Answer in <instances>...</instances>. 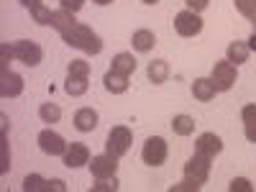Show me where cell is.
Instances as JSON below:
<instances>
[{
  "label": "cell",
  "instance_id": "36",
  "mask_svg": "<svg viewBox=\"0 0 256 192\" xmlns=\"http://www.w3.org/2000/svg\"><path fill=\"white\" fill-rule=\"evenodd\" d=\"M92 3H98V6H110L113 0H92Z\"/></svg>",
  "mask_w": 256,
  "mask_h": 192
},
{
  "label": "cell",
  "instance_id": "27",
  "mask_svg": "<svg viewBox=\"0 0 256 192\" xmlns=\"http://www.w3.org/2000/svg\"><path fill=\"white\" fill-rule=\"evenodd\" d=\"M233 3H236V10L254 24L256 20V0H233Z\"/></svg>",
  "mask_w": 256,
  "mask_h": 192
},
{
  "label": "cell",
  "instance_id": "30",
  "mask_svg": "<svg viewBox=\"0 0 256 192\" xmlns=\"http://www.w3.org/2000/svg\"><path fill=\"white\" fill-rule=\"evenodd\" d=\"M228 190H230V192H254V184H251V180H246V177H236V180L228 184Z\"/></svg>",
  "mask_w": 256,
  "mask_h": 192
},
{
  "label": "cell",
  "instance_id": "15",
  "mask_svg": "<svg viewBox=\"0 0 256 192\" xmlns=\"http://www.w3.org/2000/svg\"><path fill=\"white\" fill-rule=\"evenodd\" d=\"M110 70H113V72H118V74L131 77V74L136 72V59H134V54H128V52L116 54V56H113V62H110Z\"/></svg>",
  "mask_w": 256,
  "mask_h": 192
},
{
  "label": "cell",
  "instance_id": "31",
  "mask_svg": "<svg viewBox=\"0 0 256 192\" xmlns=\"http://www.w3.org/2000/svg\"><path fill=\"white\" fill-rule=\"evenodd\" d=\"M200 187L195 184V182H190V180H182L180 184H172L169 187V192H198Z\"/></svg>",
  "mask_w": 256,
  "mask_h": 192
},
{
  "label": "cell",
  "instance_id": "16",
  "mask_svg": "<svg viewBox=\"0 0 256 192\" xmlns=\"http://www.w3.org/2000/svg\"><path fill=\"white\" fill-rule=\"evenodd\" d=\"M102 84H105V90H108V92L123 95V92L128 90V77H126V74H118V72H113V70H108V72H105V77H102Z\"/></svg>",
  "mask_w": 256,
  "mask_h": 192
},
{
  "label": "cell",
  "instance_id": "9",
  "mask_svg": "<svg viewBox=\"0 0 256 192\" xmlns=\"http://www.w3.org/2000/svg\"><path fill=\"white\" fill-rule=\"evenodd\" d=\"M90 172H92V177L95 180H102V177H116V172H118V156H113V154H100V156H92L90 159Z\"/></svg>",
  "mask_w": 256,
  "mask_h": 192
},
{
  "label": "cell",
  "instance_id": "29",
  "mask_svg": "<svg viewBox=\"0 0 256 192\" xmlns=\"http://www.w3.org/2000/svg\"><path fill=\"white\" fill-rule=\"evenodd\" d=\"M10 169V156H8V136H0V172L8 174Z\"/></svg>",
  "mask_w": 256,
  "mask_h": 192
},
{
  "label": "cell",
  "instance_id": "14",
  "mask_svg": "<svg viewBox=\"0 0 256 192\" xmlns=\"http://www.w3.org/2000/svg\"><path fill=\"white\" fill-rule=\"evenodd\" d=\"M216 84H212L210 77H198L195 82H192V95H195V100L200 102H210L212 98H216Z\"/></svg>",
  "mask_w": 256,
  "mask_h": 192
},
{
  "label": "cell",
  "instance_id": "18",
  "mask_svg": "<svg viewBox=\"0 0 256 192\" xmlns=\"http://www.w3.org/2000/svg\"><path fill=\"white\" fill-rule=\"evenodd\" d=\"M131 44H134V49H136V52L146 54V52H152V49H154V44H156V36H154V31L141 28V31H136V34H134Z\"/></svg>",
  "mask_w": 256,
  "mask_h": 192
},
{
  "label": "cell",
  "instance_id": "17",
  "mask_svg": "<svg viewBox=\"0 0 256 192\" xmlns=\"http://www.w3.org/2000/svg\"><path fill=\"white\" fill-rule=\"evenodd\" d=\"M241 120H244V134L251 144H256V105L248 102L244 105V110H241Z\"/></svg>",
  "mask_w": 256,
  "mask_h": 192
},
{
  "label": "cell",
  "instance_id": "32",
  "mask_svg": "<svg viewBox=\"0 0 256 192\" xmlns=\"http://www.w3.org/2000/svg\"><path fill=\"white\" fill-rule=\"evenodd\" d=\"M59 6L62 10H70V13H77L82 6H84V0H59Z\"/></svg>",
  "mask_w": 256,
  "mask_h": 192
},
{
  "label": "cell",
  "instance_id": "4",
  "mask_svg": "<svg viewBox=\"0 0 256 192\" xmlns=\"http://www.w3.org/2000/svg\"><path fill=\"white\" fill-rule=\"evenodd\" d=\"M131 128H126V126H113L110 128V134H108V141H105V152L113 154V156H123L128 154V148H131Z\"/></svg>",
  "mask_w": 256,
  "mask_h": 192
},
{
  "label": "cell",
  "instance_id": "34",
  "mask_svg": "<svg viewBox=\"0 0 256 192\" xmlns=\"http://www.w3.org/2000/svg\"><path fill=\"white\" fill-rule=\"evenodd\" d=\"M20 3H24L26 8H34V6H38V3H41V0H20Z\"/></svg>",
  "mask_w": 256,
  "mask_h": 192
},
{
  "label": "cell",
  "instance_id": "24",
  "mask_svg": "<svg viewBox=\"0 0 256 192\" xmlns=\"http://www.w3.org/2000/svg\"><path fill=\"white\" fill-rule=\"evenodd\" d=\"M38 118L44 120V123H59L62 108H59V105H54V102H44V105L38 108Z\"/></svg>",
  "mask_w": 256,
  "mask_h": 192
},
{
  "label": "cell",
  "instance_id": "1",
  "mask_svg": "<svg viewBox=\"0 0 256 192\" xmlns=\"http://www.w3.org/2000/svg\"><path fill=\"white\" fill-rule=\"evenodd\" d=\"M52 28L59 31V36L64 38V44H70L84 54H100L102 52V38L90 28L80 24V20H74V13L70 10H54V18H52Z\"/></svg>",
  "mask_w": 256,
  "mask_h": 192
},
{
  "label": "cell",
  "instance_id": "12",
  "mask_svg": "<svg viewBox=\"0 0 256 192\" xmlns=\"http://www.w3.org/2000/svg\"><path fill=\"white\" fill-rule=\"evenodd\" d=\"M195 152H200V154H205L210 159H216L223 152V141L216 134H200L198 141H195Z\"/></svg>",
  "mask_w": 256,
  "mask_h": 192
},
{
  "label": "cell",
  "instance_id": "33",
  "mask_svg": "<svg viewBox=\"0 0 256 192\" xmlns=\"http://www.w3.org/2000/svg\"><path fill=\"white\" fill-rule=\"evenodd\" d=\"M184 3H187V8H190V10L200 13V10H205V8H208L210 0H184Z\"/></svg>",
  "mask_w": 256,
  "mask_h": 192
},
{
  "label": "cell",
  "instance_id": "5",
  "mask_svg": "<svg viewBox=\"0 0 256 192\" xmlns=\"http://www.w3.org/2000/svg\"><path fill=\"white\" fill-rule=\"evenodd\" d=\"M166 156H169V146H166V141H164L162 136L146 138V144H144V148H141L144 164H148V166H162V164L166 162Z\"/></svg>",
  "mask_w": 256,
  "mask_h": 192
},
{
  "label": "cell",
  "instance_id": "26",
  "mask_svg": "<svg viewBox=\"0 0 256 192\" xmlns=\"http://www.w3.org/2000/svg\"><path fill=\"white\" fill-rule=\"evenodd\" d=\"M67 74H70V77H90V62L72 59L70 67H67Z\"/></svg>",
  "mask_w": 256,
  "mask_h": 192
},
{
  "label": "cell",
  "instance_id": "20",
  "mask_svg": "<svg viewBox=\"0 0 256 192\" xmlns=\"http://www.w3.org/2000/svg\"><path fill=\"white\" fill-rule=\"evenodd\" d=\"M146 74H148V80H152L154 84H162V82H166V77H169V64H166L164 59H154L152 64H148Z\"/></svg>",
  "mask_w": 256,
  "mask_h": 192
},
{
  "label": "cell",
  "instance_id": "35",
  "mask_svg": "<svg viewBox=\"0 0 256 192\" xmlns=\"http://www.w3.org/2000/svg\"><path fill=\"white\" fill-rule=\"evenodd\" d=\"M248 49L256 52V34H251V38H248Z\"/></svg>",
  "mask_w": 256,
  "mask_h": 192
},
{
  "label": "cell",
  "instance_id": "8",
  "mask_svg": "<svg viewBox=\"0 0 256 192\" xmlns=\"http://www.w3.org/2000/svg\"><path fill=\"white\" fill-rule=\"evenodd\" d=\"M38 146L41 152L49 154V156H64V152H67V141H64L56 131H52V128H44V131L38 134Z\"/></svg>",
  "mask_w": 256,
  "mask_h": 192
},
{
  "label": "cell",
  "instance_id": "7",
  "mask_svg": "<svg viewBox=\"0 0 256 192\" xmlns=\"http://www.w3.org/2000/svg\"><path fill=\"white\" fill-rule=\"evenodd\" d=\"M174 31L180 34V36H184V38H192V36H198L200 31H202V18H200V13H195V10H180L177 16H174Z\"/></svg>",
  "mask_w": 256,
  "mask_h": 192
},
{
  "label": "cell",
  "instance_id": "10",
  "mask_svg": "<svg viewBox=\"0 0 256 192\" xmlns=\"http://www.w3.org/2000/svg\"><path fill=\"white\" fill-rule=\"evenodd\" d=\"M20 92H24V77L16 74L10 67H0V95L18 98Z\"/></svg>",
  "mask_w": 256,
  "mask_h": 192
},
{
  "label": "cell",
  "instance_id": "28",
  "mask_svg": "<svg viewBox=\"0 0 256 192\" xmlns=\"http://www.w3.org/2000/svg\"><path fill=\"white\" fill-rule=\"evenodd\" d=\"M116 190H118L116 177H102V180H95V184H92V192H116Z\"/></svg>",
  "mask_w": 256,
  "mask_h": 192
},
{
  "label": "cell",
  "instance_id": "23",
  "mask_svg": "<svg viewBox=\"0 0 256 192\" xmlns=\"http://www.w3.org/2000/svg\"><path fill=\"white\" fill-rule=\"evenodd\" d=\"M172 131H174L177 136H190L192 131H195V120H192L190 116H174Z\"/></svg>",
  "mask_w": 256,
  "mask_h": 192
},
{
  "label": "cell",
  "instance_id": "25",
  "mask_svg": "<svg viewBox=\"0 0 256 192\" xmlns=\"http://www.w3.org/2000/svg\"><path fill=\"white\" fill-rule=\"evenodd\" d=\"M24 190L26 192H38V190H46L49 192V180H44L41 174H28L24 180Z\"/></svg>",
  "mask_w": 256,
  "mask_h": 192
},
{
  "label": "cell",
  "instance_id": "2",
  "mask_svg": "<svg viewBox=\"0 0 256 192\" xmlns=\"http://www.w3.org/2000/svg\"><path fill=\"white\" fill-rule=\"evenodd\" d=\"M210 162H212L210 156L195 152L187 159V164H184V180H190V182H195L198 187H202L208 182V177H210Z\"/></svg>",
  "mask_w": 256,
  "mask_h": 192
},
{
  "label": "cell",
  "instance_id": "13",
  "mask_svg": "<svg viewBox=\"0 0 256 192\" xmlns=\"http://www.w3.org/2000/svg\"><path fill=\"white\" fill-rule=\"evenodd\" d=\"M98 110H92V108H80L77 113H74V128L77 131H82V134H92L95 128H98Z\"/></svg>",
  "mask_w": 256,
  "mask_h": 192
},
{
  "label": "cell",
  "instance_id": "3",
  "mask_svg": "<svg viewBox=\"0 0 256 192\" xmlns=\"http://www.w3.org/2000/svg\"><path fill=\"white\" fill-rule=\"evenodd\" d=\"M10 52H13V59L24 62L26 67H36V64H41V59H44V52H41V46L36 44V41H28V38L13 41Z\"/></svg>",
  "mask_w": 256,
  "mask_h": 192
},
{
  "label": "cell",
  "instance_id": "38",
  "mask_svg": "<svg viewBox=\"0 0 256 192\" xmlns=\"http://www.w3.org/2000/svg\"><path fill=\"white\" fill-rule=\"evenodd\" d=\"M254 34H256V20H254Z\"/></svg>",
  "mask_w": 256,
  "mask_h": 192
},
{
  "label": "cell",
  "instance_id": "22",
  "mask_svg": "<svg viewBox=\"0 0 256 192\" xmlns=\"http://www.w3.org/2000/svg\"><path fill=\"white\" fill-rule=\"evenodd\" d=\"M28 10H31V20H36L38 26H52L54 10H49L44 3H38V6H34V8H28Z\"/></svg>",
  "mask_w": 256,
  "mask_h": 192
},
{
  "label": "cell",
  "instance_id": "37",
  "mask_svg": "<svg viewBox=\"0 0 256 192\" xmlns=\"http://www.w3.org/2000/svg\"><path fill=\"white\" fill-rule=\"evenodd\" d=\"M144 3H146V6H154V3H159V0H144Z\"/></svg>",
  "mask_w": 256,
  "mask_h": 192
},
{
  "label": "cell",
  "instance_id": "11",
  "mask_svg": "<svg viewBox=\"0 0 256 192\" xmlns=\"http://www.w3.org/2000/svg\"><path fill=\"white\" fill-rule=\"evenodd\" d=\"M62 159H64V166H70V169L84 166V164H90V148L84 144H80V141H72Z\"/></svg>",
  "mask_w": 256,
  "mask_h": 192
},
{
  "label": "cell",
  "instance_id": "21",
  "mask_svg": "<svg viewBox=\"0 0 256 192\" xmlns=\"http://www.w3.org/2000/svg\"><path fill=\"white\" fill-rule=\"evenodd\" d=\"M88 88H90L88 77H70V74H67V82H64V90H67V95L80 98V95L88 92Z\"/></svg>",
  "mask_w": 256,
  "mask_h": 192
},
{
  "label": "cell",
  "instance_id": "6",
  "mask_svg": "<svg viewBox=\"0 0 256 192\" xmlns=\"http://www.w3.org/2000/svg\"><path fill=\"white\" fill-rule=\"evenodd\" d=\"M210 80H212V84H216V90H218V92H228L233 84H236V80H238V74H236V64H230L228 59L216 62Z\"/></svg>",
  "mask_w": 256,
  "mask_h": 192
},
{
  "label": "cell",
  "instance_id": "19",
  "mask_svg": "<svg viewBox=\"0 0 256 192\" xmlns=\"http://www.w3.org/2000/svg\"><path fill=\"white\" fill-rule=\"evenodd\" d=\"M226 54H228V62L230 64H244V62H248V54H251V49H248V44H244V41H233V44H228V49H226Z\"/></svg>",
  "mask_w": 256,
  "mask_h": 192
}]
</instances>
